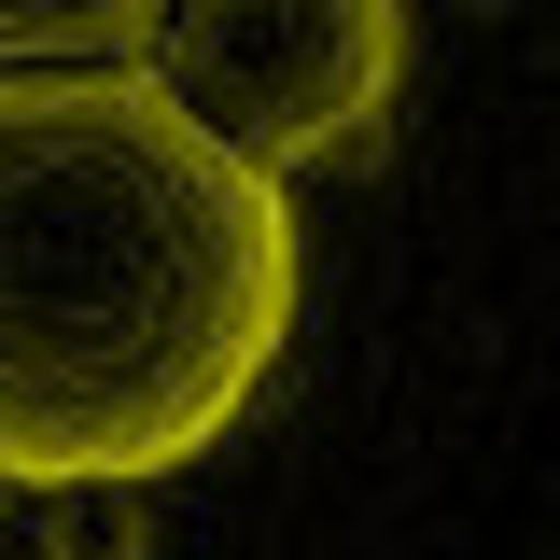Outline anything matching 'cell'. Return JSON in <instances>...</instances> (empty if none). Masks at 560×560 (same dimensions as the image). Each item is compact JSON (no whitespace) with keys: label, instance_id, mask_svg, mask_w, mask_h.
Segmentation results:
<instances>
[{"label":"cell","instance_id":"6da1fadb","mask_svg":"<svg viewBox=\"0 0 560 560\" xmlns=\"http://www.w3.org/2000/svg\"><path fill=\"white\" fill-rule=\"evenodd\" d=\"M308 238L140 57L0 70V490H168L294 350Z\"/></svg>","mask_w":560,"mask_h":560},{"label":"cell","instance_id":"7a4b0ae2","mask_svg":"<svg viewBox=\"0 0 560 560\" xmlns=\"http://www.w3.org/2000/svg\"><path fill=\"white\" fill-rule=\"evenodd\" d=\"M140 70L267 183L323 168L407 84V0H168Z\"/></svg>","mask_w":560,"mask_h":560},{"label":"cell","instance_id":"3957f363","mask_svg":"<svg viewBox=\"0 0 560 560\" xmlns=\"http://www.w3.org/2000/svg\"><path fill=\"white\" fill-rule=\"evenodd\" d=\"M168 0H0V70H84V57H140Z\"/></svg>","mask_w":560,"mask_h":560},{"label":"cell","instance_id":"277c9868","mask_svg":"<svg viewBox=\"0 0 560 560\" xmlns=\"http://www.w3.org/2000/svg\"><path fill=\"white\" fill-rule=\"evenodd\" d=\"M43 518H57V560H154V518H140V490H28Z\"/></svg>","mask_w":560,"mask_h":560},{"label":"cell","instance_id":"5b68a950","mask_svg":"<svg viewBox=\"0 0 560 560\" xmlns=\"http://www.w3.org/2000/svg\"><path fill=\"white\" fill-rule=\"evenodd\" d=\"M0 518H14V490H0Z\"/></svg>","mask_w":560,"mask_h":560}]
</instances>
